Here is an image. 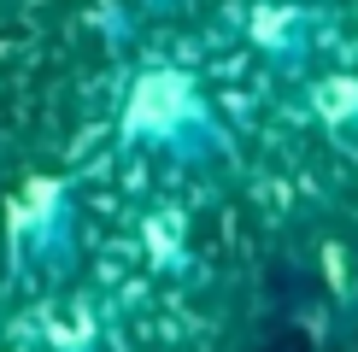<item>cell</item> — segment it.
<instances>
[{"instance_id":"1","label":"cell","mask_w":358,"mask_h":352,"mask_svg":"<svg viewBox=\"0 0 358 352\" xmlns=\"http://www.w3.org/2000/svg\"><path fill=\"white\" fill-rule=\"evenodd\" d=\"M117 141L129 153H153V159L194 165V170L217 165L229 153V129H223L206 82L188 65H171V59H147V65H136L124 77Z\"/></svg>"},{"instance_id":"2","label":"cell","mask_w":358,"mask_h":352,"mask_svg":"<svg viewBox=\"0 0 358 352\" xmlns=\"http://www.w3.org/2000/svg\"><path fill=\"white\" fill-rule=\"evenodd\" d=\"M235 29L252 59H264L282 77H306L323 41V12L311 0H247L235 12Z\"/></svg>"},{"instance_id":"3","label":"cell","mask_w":358,"mask_h":352,"mask_svg":"<svg viewBox=\"0 0 358 352\" xmlns=\"http://www.w3.org/2000/svg\"><path fill=\"white\" fill-rule=\"evenodd\" d=\"M6 235L18 264L59 270L71 258V188L59 176H29L6 205Z\"/></svg>"},{"instance_id":"4","label":"cell","mask_w":358,"mask_h":352,"mask_svg":"<svg viewBox=\"0 0 358 352\" xmlns=\"http://www.w3.org/2000/svg\"><path fill=\"white\" fill-rule=\"evenodd\" d=\"M306 112L335 141L358 147V71H306Z\"/></svg>"},{"instance_id":"5","label":"cell","mask_w":358,"mask_h":352,"mask_svg":"<svg viewBox=\"0 0 358 352\" xmlns=\"http://www.w3.org/2000/svg\"><path fill=\"white\" fill-rule=\"evenodd\" d=\"M153 12H171V6H188V0H147Z\"/></svg>"}]
</instances>
